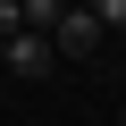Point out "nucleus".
<instances>
[{
	"instance_id": "nucleus-5",
	"label": "nucleus",
	"mask_w": 126,
	"mask_h": 126,
	"mask_svg": "<svg viewBox=\"0 0 126 126\" xmlns=\"http://www.w3.org/2000/svg\"><path fill=\"white\" fill-rule=\"evenodd\" d=\"M25 34V0H0V42H17Z\"/></svg>"
},
{
	"instance_id": "nucleus-1",
	"label": "nucleus",
	"mask_w": 126,
	"mask_h": 126,
	"mask_svg": "<svg viewBox=\"0 0 126 126\" xmlns=\"http://www.w3.org/2000/svg\"><path fill=\"white\" fill-rule=\"evenodd\" d=\"M109 34H101V17L93 9H67V17H59V34H50V50H67V59H93Z\"/></svg>"
},
{
	"instance_id": "nucleus-2",
	"label": "nucleus",
	"mask_w": 126,
	"mask_h": 126,
	"mask_svg": "<svg viewBox=\"0 0 126 126\" xmlns=\"http://www.w3.org/2000/svg\"><path fill=\"white\" fill-rule=\"evenodd\" d=\"M50 59H59V50H50V34H17V42H9V59H0V67L34 84V76H50Z\"/></svg>"
},
{
	"instance_id": "nucleus-7",
	"label": "nucleus",
	"mask_w": 126,
	"mask_h": 126,
	"mask_svg": "<svg viewBox=\"0 0 126 126\" xmlns=\"http://www.w3.org/2000/svg\"><path fill=\"white\" fill-rule=\"evenodd\" d=\"M118 126H126V109H118Z\"/></svg>"
},
{
	"instance_id": "nucleus-4",
	"label": "nucleus",
	"mask_w": 126,
	"mask_h": 126,
	"mask_svg": "<svg viewBox=\"0 0 126 126\" xmlns=\"http://www.w3.org/2000/svg\"><path fill=\"white\" fill-rule=\"evenodd\" d=\"M84 9L101 17V34H126V0H84Z\"/></svg>"
},
{
	"instance_id": "nucleus-6",
	"label": "nucleus",
	"mask_w": 126,
	"mask_h": 126,
	"mask_svg": "<svg viewBox=\"0 0 126 126\" xmlns=\"http://www.w3.org/2000/svg\"><path fill=\"white\" fill-rule=\"evenodd\" d=\"M0 59H9V42H0Z\"/></svg>"
},
{
	"instance_id": "nucleus-3",
	"label": "nucleus",
	"mask_w": 126,
	"mask_h": 126,
	"mask_svg": "<svg viewBox=\"0 0 126 126\" xmlns=\"http://www.w3.org/2000/svg\"><path fill=\"white\" fill-rule=\"evenodd\" d=\"M59 17H67V0H25V34H59Z\"/></svg>"
}]
</instances>
